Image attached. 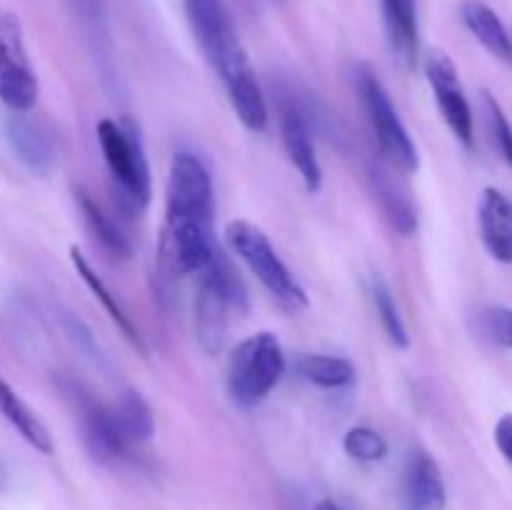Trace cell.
Wrapping results in <instances>:
<instances>
[{"mask_svg": "<svg viewBox=\"0 0 512 510\" xmlns=\"http://www.w3.org/2000/svg\"><path fill=\"white\" fill-rule=\"evenodd\" d=\"M70 263H73L75 275H78V278L83 280L85 288H88L90 293H93L95 298H98V303L103 305V310L110 315V320H113V323L118 325L120 333L125 335V340H128V343L133 345L135 350H140V353H143V355L148 353V348H145V343H143V335H140L138 325L133 323V318H130V315H128V310H125L123 303H120V300L115 298L113 293H110V288H108V285H105V280L100 278L98 270H95L93 265H90V260L85 258L83 250L75 248V245H73V248H70Z\"/></svg>", "mask_w": 512, "mask_h": 510, "instance_id": "e0dca14e", "label": "cell"}, {"mask_svg": "<svg viewBox=\"0 0 512 510\" xmlns=\"http://www.w3.org/2000/svg\"><path fill=\"white\" fill-rule=\"evenodd\" d=\"M400 173L403 170L383 158L378 165H373L370 178H373L375 198H378L380 210L388 218V223L393 225L395 233L410 238L418 230V210H415L408 185L403 183Z\"/></svg>", "mask_w": 512, "mask_h": 510, "instance_id": "7c38bea8", "label": "cell"}, {"mask_svg": "<svg viewBox=\"0 0 512 510\" xmlns=\"http://www.w3.org/2000/svg\"><path fill=\"white\" fill-rule=\"evenodd\" d=\"M70 10L75 13L78 23L93 35L95 40H108V18H105V0H68Z\"/></svg>", "mask_w": 512, "mask_h": 510, "instance_id": "484cf974", "label": "cell"}, {"mask_svg": "<svg viewBox=\"0 0 512 510\" xmlns=\"http://www.w3.org/2000/svg\"><path fill=\"white\" fill-rule=\"evenodd\" d=\"M313 510H343V508H340L338 503H333V500H320Z\"/></svg>", "mask_w": 512, "mask_h": 510, "instance_id": "f1b7e54d", "label": "cell"}, {"mask_svg": "<svg viewBox=\"0 0 512 510\" xmlns=\"http://www.w3.org/2000/svg\"><path fill=\"white\" fill-rule=\"evenodd\" d=\"M355 85H358L360 103H363L368 123L373 128L378 148L388 163L400 168L403 173H415L420 165L418 148H415L413 138H410L408 128L400 120L398 110H395L393 100H390L388 90L378 80V75L370 70V65L360 63L355 68Z\"/></svg>", "mask_w": 512, "mask_h": 510, "instance_id": "8992f818", "label": "cell"}, {"mask_svg": "<svg viewBox=\"0 0 512 510\" xmlns=\"http://www.w3.org/2000/svg\"><path fill=\"white\" fill-rule=\"evenodd\" d=\"M345 453L360 463H378L388 455V440L368 425H355L343 438Z\"/></svg>", "mask_w": 512, "mask_h": 510, "instance_id": "cb8c5ba5", "label": "cell"}, {"mask_svg": "<svg viewBox=\"0 0 512 510\" xmlns=\"http://www.w3.org/2000/svg\"><path fill=\"white\" fill-rule=\"evenodd\" d=\"M95 138L123 203L135 213H143L153 190H150L148 155L138 128L130 120L103 118L95 125Z\"/></svg>", "mask_w": 512, "mask_h": 510, "instance_id": "277c9868", "label": "cell"}, {"mask_svg": "<svg viewBox=\"0 0 512 510\" xmlns=\"http://www.w3.org/2000/svg\"><path fill=\"white\" fill-rule=\"evenodd\" d=\"M198 275V288L193 300V330L200 348L208 355H218L228 338L230 310L245 303V288L238 270L228 255L215 248L213 258Z\"/></svg>", "mask_w": 512, "mask_h": 510, "instance_id": "7a4b0ae2", "label": "cell"}, {"mask_svg": "<svg viewBox=\"0 0 512 510\" xmlns=\"http://www.w3.org/2000/svg\"><path fill=\"white\" fill-rule=\"evenodd\" d=\"M405 498L413 510H443L448 493L438 463L425 450H415L405 468Z\"/></svg>", "mask_w": 512, "mask_h": 510, "instance_id": "2e32d148", "label": "cell"}, {"mask_svg": "<svg viewBox=\"0 0 512 510\" xmlns=\"http://www.w3.org/2000/svg\"><path fill=\"white\" fill-rule=\"evenodd\" d=\"M113 418L118 423L120 435H123L130 448L148 443L155 435L153 410H150L148 400L138 390H125L120 395L118 405L113 408Z\"/></svg>", "mask_w": 512, "mask_h": 510, "instance_id": "7402d4cb", "label": "cell"}, {"mask_svg": "<svg viewBox=\"0 0 512 510\" xmlns=\"http://www.w3.org/2000/svg\"><path fill=\"white\" fill-rule=\"evenodd\" d=\"M225 243H228L230 253L238 255L245 263V268L258 278L270 293V298L285 308L288 313H300L310 305L308 290L298 283L283 258L278 255L275 245L270 243L268 235L250 220H230L225 228Z\"/></svg>", "mask_w": 512, "mask_h": 510, "instance_id": "3957f363", "label": "cell"}, {"mask_svg": "<svg viewBox=\"0 0 512 510\" xmlns=\"http://www.w3.org/2000/svg\"><path fill=\"white\" fill-rule=\"evenodd\" d=\"M208 60L218 70L240 123L253 130V133H263L268 128V103H265V93L260 88L258 78H255V70L250 65L248 53L240 45L238 35L220 45Z\"/></svg>", "mask_w": 512, "mask_h": 510, "instance_id": "52a82bcc", "label": "cell"}, {"mask_svg": "<svg viewBox=\"0 0 512 510\" xmlns=\"http://www.w3.org/2000/svg\"><path fill=\"white\" fill-rule=\"evenodd\" d=\"M425 78H428L445 125L455 135V140L470 150L475 145L473 110H470L468 95H465L463 83H460L453 58L443 50H430L428 58H425Z\"/></svg>", "mask_w": 512, "mask_h": 510, "instance_id": "9c48e42d", "label": "cell"}, {"mask_svg": "<svg viewBox=\"0 0 512 510\" xmlns=\"http://www.w3.org/2000/svg\"><path fill=\"white\" fill-rule=\"evenodd\" d=\"M0 415L33 445L38 453L50 455L53 453V438H50L48 428L43 425V420L18 398L13 388L0 378Z\"/></svg>", "mask_w": 512, "mask_h": 510, "instance_id": "ffe728a7", "label": "cell"}, {"mask_svg": "<svg viewBox=\"0 0 512 510\" xmlns=\"http://www.w3.org/2000/svg\"><path fill=\"white\" fill-rule=\"evenodd\" d=\"M5 135H8L10 148L25 168L38 175L53 170L55 160H58V148H55L48 125L30 118L28 113H15L10 115L8 125H5Z\"/></svg>", "mask_w": 512, "mask_h": 510, "instance_id": "4fadbf2b", "label": "cell"}, {"mask_svg": "<svg viewBox=\"0 0 512 510\" xmlns=\"http://www.w3.org/2000/svg\"><path fill=\"white\" fill-rule=\"evenodd\" d=\"M0 100L13 113H28L38 100V78L25 48L18 15L0 8Z\"/></svg>", "mask_w": 512, "mask_h": 510, "instance_id": "ba28073f", "label": "cell"}, {"mask_svg": "<svg viewBox=\"0 0 512 510\" xmlns=\"http://www.w3.org/2000/svg\"><path fill=\"white\" fill-rule=\"evenodd\" d=\"M288 360L273 333H255L228 360V393L238 408H255L283 380Z\"/></svg>", "mask_w": 512, "mask_h": 510, "instance_id": "5b68a950", "label": "cell"}, {"mask_svg": "<svg viewBox=\"0 0 512 510\" xmlns=\"http://www.w3.org/2000/svg\"><path fill=\"white\" fill-rule=\"evenodd\" d=\"M478 228L485 250L498 263H512V200L503 190L485 188L480 193Z\"/></svg>", "mask_w": 512, "mask_h": 510, "instance_id": "5bb4252c", "label": "cell"}, {"mask_svg": "<svg viewBox=\"0 0 512 510\" xmlns=\"http://www.w3.org/2000/svg\"><path fill=\"white\" fill-rule=\"evenodd\" d=\"M75 200H78V208L83 213L85 225L90 228V233L95 235L103 250L108 255L118 260H128L133 255V243H130L128 235L123 233L118 223L110 218L108 213L103 210V205L93 198L90 193H85L83 188H75Z\"/></svg>", "mask_w": 512, "mask_h": 510, "instance_id": "d6986e66", "label": "cell"}, {"mask_svg": "<svg viewBox=\"0 0 512 510\" xmlns=\"http://www.w3.org/2000/svg\"><path fill=\"white\" fill-rule=\"evenodd\" d=\"M295 370L310 385H318L325 390L348 388L355 380V365L348 358L340 355H323V353H303L295 360Z\"/></svg>", "mask_w": 512, "mask_h": 510, "instance_id": "44dd1931", "label": "cell"}, {"mask_svg": "<svg viewBox=\"0 0 512 510\" xmlns=\"http://www.w3.org/2000/svg\"><path fill=\"white\" fill-rule=\"evenodd\" d=\"M495 445H498L500 455L512 465V413H505L503 418L495 423Z\"/></svg>", "mask_w": 512, "mask_h": 510, "instance_id": "83f0119b", "label": "cell"}, {"mask_svg": "<svg viewBox=\"0 0 512 510\" xmlns=\"http://www.w3.org/2000/svg\"><path fill=\"white\" fill-rule=\"evenodd\" d=\"M483 105H485V118H488V128L490 135H493V143L498 148L500 158L508 163V168L512 170V123L510 118L505 115L503 105L498 103L493 93L483 90Z\"/></svg>", "mask_w": 512, "mask_h": 510, "instance_id": "d4e9b609", "label": "cell"}, {"mask_svg": "<svg viewBox=\"0 0 512 510\" xmlns=\"http://www.w3.org/2000/svg\"><path fill=\"white\" fill-rule=\"evenodd\" d=\"M213 178L193 153L173 155L165 183V218L158 238V265L165 278L200 273L215 253Z\"/></svg>", "mask_w": 512, "mask_h": 510, "instance_id": "6da1fadb", "label": "cell"}, {"mask_svg": "<svg viewBox=\"0 0 512 510\" xmlns=\"http://www.w3.org/2000/svg\"><path fill=\"white\" fill-rule=\"evenodd\" d=\"M370 295H373V305L375 310H378L380 323H383V330L385 335H388L390 343H393L395 348H408L410 345L408 328H405V320L403 315H400V308L398 303H395V295L393 290L388 288V283L375 278L373 283H370Z\"/></svg>", "mask_w": 512, "mask_h": 510, "instance_id": "603a6c76", "label": "cell"}, {"mask_svg": "<svg viewBox=\"0 0 512 510\" xmlns=\"http://www.w3.org/2000/svg\"><path fill=\"white\" fill-rule=\"evenodd\" d=\"M390 50L405 68H415L420 55L418 5L415 0H380Z\"/></svg>", "mask_w": 512, "mask_h": 510, "instance_id": "9a60e30c", "label": "cell"}, {"mask_svg": "<svg viewBox=\"0 0 512 510\" xmlns=\"http://www.w3.org/2000/svg\"><path fill=\"white\" fill-rule=\"evenodd\" d=\"M480 328H483L485 338L498 343L500 348H512V308H485L480 313Z\"/></svg>", "mask_w": 512, "mask_h": 510, "instance_id": "4316f807", "label": "cell"}, {"mask_svg": "<svg viewBox=\"0 0 512 510\" xmlns=\"http://www.w3.org/2000/svg\"><path fill=\"white\" fill-rule=\"evenodd\" d=\"M465 28L493 58L512 65V38L500 15L483 0H465L460 8Z\"/></svg>", "mask_w": 512, "mask_h": 510, "instance_id": "ac0fdd59", "label": "cell"}, {"mask_svg": "<svg viewBox=\"0 0 512 510\" xmlns=\"http://www.w3.org/2000/svg\"><path fill=\"white\" fill-rule=\"evenodd\" d=\"M65 393H68L75 410H78L80 430H83V440L85 445H88L90 453L98 460L130 458L133 448H130V445L125 443L123 435H120L118 423H115L113 418V408H105V405L98 403L88 390H83L75 383H68Z\"/></svg>", "mask_w": 512, "mask_h": 510, "instance_id": "30bf717a", "label": "cell"}, {"mask_svg": "<svg viewBox=\"0 0 512 510\" xmlns=\"http://www.w3.org/2000/svg\"><path fill=\"white\" fill-rule=\"evenodd\" d=\"M280 133H283L285 153L303 178L305 190L318 193L323 188V168L315 153L308 110L298 103L293 93H285L280 100Z\"/></svg>", "mask_w": 512, "mask_h": 510, "instance_id": "8fae6325", "label": "cell"}]
</instances>
